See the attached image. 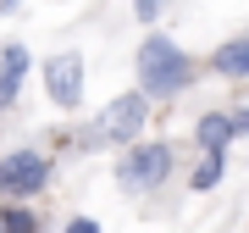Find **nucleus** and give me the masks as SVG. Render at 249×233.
<instances>
[{
  "label": "nucleus",
  "mask_w": 249,
  "mask_h": 233,
  "mask_svg": "<svg viewBox=\"0 0 249 233\" xmlns=\"http://www.w3.org/2000/svg\"><path fill=\"white\" fill-rule=\"evenodd\" d=\"M188 78H194V67H188V56L172 45V39L150 34V39L139 45V83H144V95L172 100L178 89H188Z\"/></svg>",
  "instance_id": "1"
},
{
  "label": "nucleus",
  "mask_w": 249,
  "mask_h": 233,
  "mask_svg": "<svg viewBox=\"0 0 249 233\" xmlns=\"http://www.w3.org/2000/svg\"><path fill=\"white\" fill-rule=\"evenodd\" d=\"M166 172H172V150L166 144H133L122 155V167H116V178L127 189H155V183H166Z\"/></svg>",
  "instance_id": "2"
},
{
  "label": "nucleus",
  "mask_w": 249,
  "mask_h": 233,
  "mask_svg": "<svg viewBox=\"0 0 249 233\" xmlns=\"http://www.w3.org/2000/svg\"><path fill=\"white\" fill-rule=\"evenodd\" d=\"M50 178V161L39 150H17V155H6L0 161V194H11V200H22V194H39Z\"/></svg>",
  "instance_id": "3"
},
{
  "label": "nucleus",
  "mask_w": 249,
  "mask_h": 233,
  "mask_svg": "<svg viewBox=\"0 0 249 233\" xmlns=\"http://www.w3.org/2000/svg\"><path fill=\"white\" fill-rule=\"evenodd\" d=\"M144 116H150V95H122V100H111L106 116H100V128H94V139H139L144 134Z\"/></svg>",
  "instance_id": "4"
},
{
  "label": "nucleus",
  "mask_w": 249,
  "mask_h": 233,
  "mask_svg": "<svg viewBox=\"0 0 249 233\" xmlns=\"http://www.w3.org/2000/svg\"><path fill=\"white\" fill-rule=\"evenodd\" d=\"M45 89H50L55 106H78L83 100V61L78 56H55L45 67Z\"/></svg>",
  "instance_id": "5"
},
{
  "label": "nucleus",
  "mask_w": 249,
  "mask_h": 233,
  "mask_svg": "<svg viewBox=\"0 0 249 233\" xmlns=\"http://www.w3.org/2000/svg\"><path fill=\"white\" fill-rule=\"evenodd\" d=\"M22 78H28V50H22V45H6V50H0V106L17 100Z\"/></svg>",
  "instance_id": "6"
},
{
  "label": "nucleus",
  "mask_w": 249,
  "mask_h": 233,
  "mask_svg": "<svg viewBox=\"0 0 249 233\" xmlns=\"http://www.w3.org/2000/svg\"><path fill=\"white\" fill-rule=\"evenodd\" d=\"M194 134H199V144H205V150H227V139L238 134V122H232V116H222V111H205Z\"/></svg>",
  "instance_id": "7"
},
{
  "label": "nucleus",
  "mask_w": 249,
  "mask_h": 233,
  "mask_svg": "<svg viewBox=\"0 0 249 233\" xmlns=\"http://www.w3.org/2000/svg\"><path fill=\"white\" fill-rule=\"evenodd\" d=\"M216 72H227V78H249V34L216 45Z\"/></svg>",
  "instance_id": "8"
},
{
  "label": "nucleus",
  "mask_w": 249,
  "mask_h": 233,
  "mask_svg": "<svg viewBox=\"0 0 249 233\" xmlns=\"http://www.w3.org/2000/svg\"><path fill=\"white\" fill-rule=\"evenodd\" d=\"M222 172H227V155H222V150H205V161L194 167V189H216Z\"/></svg>",
  "instance_id": "9"
},
{
  "label": "nucleus",
  "mask_w": 249,
  "mask_h": 233,
  "mask_svg": "<svg viewBox=\"0 0 249 233\" xmlns=\"http://www.w3.org/2000/svg\"><path fill=\"white\" fill-rule=\"evenodd\" d=\"M133 11H139V22H155L166 11V0H133Z\"/></svg>",
  "instance_id": "10"
},
{
  "label": "nucleus",
  "mask_w": 249,
  "mask_h": 233,
  "mask_svg": "<svg viewBox=\"0 0 249 233\" xmlns=\"http://www.w3.org/2000/svg\"><path fill=\"white\" fill-rule=\"evenodd\" d=\"M6 228H17V233H28V228H34V211H6Z\"/></svg>",
  "instance_id": "11"
},
{
  "label": "nucleus",
  "mask_w": 249,
  "mask_h": 233,
  "mask_svg": "<svg viewBox=\"0 0 249 233\" xmlns=\"http://www.w3.org/2000/svg\"><path fill=\"white\" fill-rule=\"evenodd\" d=\"M232 122H238V134H249V111H238V116H232Z\"/></svg>",
  "instance_id": "12"
},
{
  "label": "nucleus",
  "mask_w": 249,
  "mask_h": 233,
  "mask_svg": "<svg viewBox=\"0 0 249 233\" xmlns=\"http://www.w3.org/2000/svg\"><path fill=\"white\" fill-rule=\"evenodd\" d=\"M0 228H6V211H0Z\"/></svg>",
  "instance_id": "13"
}]
</instances>
